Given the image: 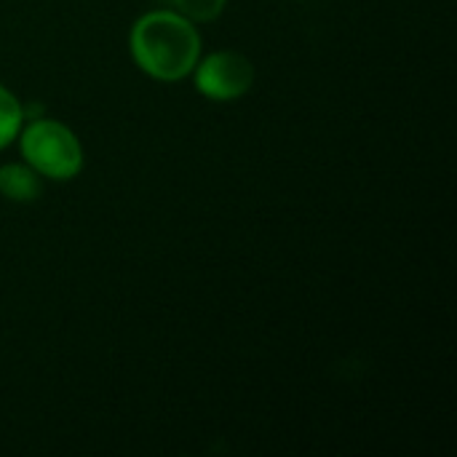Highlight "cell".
Instances as JSON below:
<instances>
[{"label": "cell", "mask_w": 457, "mask_h": 457, "mask_svg": "<svg viewBox=\"0 0 457 457\" xmlns=\"http://www.w3.org/2000/svg\"><path fill=\"white\" fill-rule=\"evenodd\" d=\"M131 56L155 80H182L201 59V35L177 11H150L131 27Z\"/></svg>", "instance_id": "6da1fadb"}, {"label": "cell", "mask_w": 457, "mask_h": 457, "mask_svg": "<svg viewBox=\"0 0 457 457\" xmlns=\"http://www.w3.org/2000/svg\"><path fill=\"white\" fill-rule=\"evenodd\" d=\"M21 155L40 177L72 179L83 169V147L78 137L59 120L37 118L21 131Z\"/></svg>", "instance_id": "7a4b0ae2"}, {"label": "cell", "mask_w": 457, "mask_h": 457, "mask_svg": "<svg viewBox=\"0 0 457 457\" xmlns=\"http://www.w3.org/2000/svg\"><path fill=\"white\" fill-rule=\"evenodd\" d=\"M193 75H195L198 91L214 102L238 99L254 83V67L238 51H214V54L204 56L193 67Z\"/></svg>", "instance_id": "3957f363"}, {"label": "cell", "mask_w": 457, "mask_h": 457, "mask_svg": "<svg viewBox=\"0 0 457 457\" xmlns=\"http://www.w3.org/2000/svg\"><path fill=\"white\" fill-rule=\"evenodd\" d=\"M40 193H43V179L32 166L27 163L0 166V195L16 204H29V201H37Z\"/></svg>", "instance_id": "277c9868"}, {"label": "cell", "mask_w": 457, "mask_h": 457, "mask_svg": "<svg viewBox=\"0 0 457 457\" xmlns=\"http://www.w3.org/2000/svg\"><path fill=\"white\" fill-rule=\"evenodd\" d=\"M21 120H24V110L19 99L0 83V150L8 147L19 137Z\"/></svg>", "instance_id": "5b68a950"}, {"label": "cell", "mask_w": 457, "mask_h": 457, "mask_svg": "<svg viewBox=\"0 0 457 457\" xmlns=\"http://www.w3.org/2000/svg\"><path fill=\"white\" fill-rule=\"evenodd\" d=\"M228 0H171L177 13H182L190 21H212L222 13Z\"/></svg>", "instance_id": "8992f818"}]
</instances>
